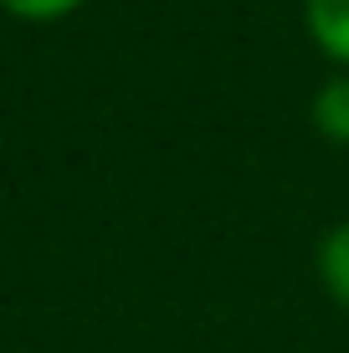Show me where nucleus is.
I'll list each match as a JSON object with an SVG mask.
<instances>
[{"label":"nucleus","mask_w":349,"mask_h":353,"mask_svg":"<svg viewBox=\"0 0 349 353\" xmlns=\"http://www.w3.org/2000/svg\"><path fill=\"white\" fill-rule=\"evenodd\" d=\"M303 21L319 52L329 62L349 67V0H303Z\"/></svg>","instance_id":"obj_1"},{"label":"nucleus","mask_w":349,"mask_h":353,"mask_svg":"<svg viewBox=\"0 0 349 353\" xmlns=\"http://www.w3.org/2000/svg\"><path fill=\"white\" fill-rule=\"evenodd\" d=\"M314 128L329 143H349V67L319 88V97H314Z\"/></svg>","instance_id":"obj_2"},{"label":"nucleus","mask_w":349,"mask_h":353,"mask_svg":"<svg viewBox=\"0 0 349 353\" xmlns=\"http://www.w3.org/2000/svg\"><path fill=\"white\" fill-rule=\"evenodd\" d=\"M319 276L329 287V297L339 307H349V221H339L319 241Z\"/></svg>","instance_id":"obj_3"},{"label":"nucleus","mask_w":349,"mask_h":353,"mask_svg":"<svg viewBox=\"0 0 349 353\" xmlns=\"http://www.w3.org/2000/svg\"><path fill=\"white\" fill-rule=\"evenodd\" d=\"M82 0H0V10H10V16L21 21H57V16H72Z\"/></svg>","instance_id":"obj_4"}]
</instances>
